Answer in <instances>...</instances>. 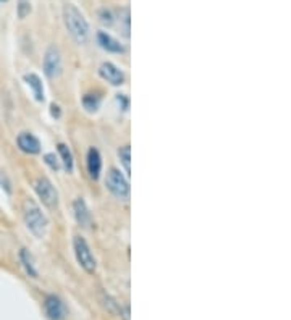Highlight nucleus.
<instances>
[{
    "label": "nucleus",
    "mask_w": 291,
    "mask_h": 320,
    "mask_svg": "<svg viewBox=\"0 0 291 320\" xmlns=\"http://www.w3.org/2000/svg\"><path fill=\"white\" fill-rule=\"evenodd\" d=\"M63 21L71 38L79 44H84L89 39V25H87L83 13L75 5H65L63 9Z\"/></svg>",
    "instance_id": "f257e3e1"
},
{
    "label": "nucleus",
    "mask_w": 291,
    "mask_h": 320,
    "mask_svg": "<svg viewBox=\"0 0 291 320\" xmlns=\"http://www.w3.org/2000/svg\"><path fill=\"white\" fill-rule=\"evenodd\" d=\"M23 218H25V223H26L28 230L31 231L36 238H42L44 235H46L49 220H47V217L42 214L41 207L33 199H26L25 201V204H23Z\"/></svg>",
    "instance_id": "f03ea898"
},
{
    "label": "nucleus",
    "mask_w": 291,
    "mask_h": 320,
    "mask_svg": "<svg viewBox=\"0 0 291 320\" xmlns=\"http://www.w3.org/2000/svg\"><path fill=\"white\" fill-rule=\"evenodd\" d=\"M105 185H107V189L115 196V198L123 199V201L129 199V183H128L126 177L120 170H116V169L108 170Z\"/></svg>",
    "instance_id": "7ed1b4c3"
},
{
    "label": "nucleus",
    "mask_w": 291,
    "mask_h": 320,
    "mask_svg": "<svg viewBox=\"0 0 291 320\" xmlns=\"http://www.w3.org/2000/svg\"><path fill=\"white\" fill-rule=\"evenodd\" d=\"M73 246H75V254H76V259L79 262V265H81L87 273L96 272L97 262H96V257H94V254H92L91 247H89V244H87L86 239L83 236H75Z\"/></svg>",
    "instance_id": "20e7f679"
},
{
    "label": "nucleus",
    "mask_w": 291,
    "mask_h": 320,
    "mask_svg": "<svg viewBox=\"0 0 291 320\" xmlns=\"http://www.w3.org/2000/svg\"><path fill=\"white\" fill-rule=\"evenodd\" d=\"M62 57L57 47H49L46 55H44V73L50 79H55L62 75Z\"/></svg>",
    "instance_id": "39448f33"
},
{
    "label": "nucleus",
    "mask_w": 291,
    "mask_h": 320,
    "mask_svg": "<svg viewBox=\"0 0 291 320\" xmlns=\"http://www.w3.org/2000/svg\"><path fill=\"white\" fill-rule=\"evenodd\" d=\"M34 189H36V193H38L39 199L46 204L47 207H50V209L57 207L58 193H57V189L54 188V185L50 183L47 178H39L34 183Z\"/></svg>",
    "instance_id": "423d86ee"
},
{
    "label": "nucleus",
    "mask_w": 291,
    "mask_h": 320,
    "mask_svg": "<svg viewBox=\"0 0 291 320\" xmlns=\"http://www.w3.org/2000/svg\"><path fill=\"white\" fill-rule=\"evenodd\" d=\"M44 309H46V314L50 320H65V317L68 315L65 302L60 299V297H57L54 294L46 297V301H44Z\"/></svg>",
    "instance_id": "0eeeda50"
},
{
    "label": "nucleus",
    "mask_w": 291,
    "mask_h": 320,
    "mask_svg": "<svg viewBox=\"0 0 291 320\" xmlns=\"http://www.w3.org/2000/svg\"><path fill=\"white\" fill-rule=\"evenodd\" d=\"M99 75L102 76V79H105L107 83H110L113 86H120L125 83V73H123L116 65H113L112 62H105L100 65L99 68Z\"/></svg>",
    "instance_id": "6e6552de"
},
{
    "label": "nucleus",
    "mask_w": 291,
    "mask_h": 320,
    "mask_svg": "<svg viewBox=\"0 0 291 320\" xmlns=\"http://www.w3.org/2000/svg\"><path fill=\"white\" fill-rule=\"evenodd\" d=\"M96 38H97L99 46L104 50H107V52H110V54H123V52H125V47L121 46L120 41H116L113 36H110L108 33L99 31Z\"/></svg>",
    "instance_id": "1a4fd4ad"
},
{
    "label": "nucleus",
    "mask_w": 291,
    "mask_h": 320,
    "mask_svg": "<svg viewBox=\"0 0 291 320\" xmlns=\"http://www.w3.org/2000/svg\"><path fill=\"white\" fill-rule=\"evenodd\" d=\"M17 144L26 154H39L41 152V142L38 137L31 133H21L17 137Z\"/></svg>",
    "instance_id": "9d476101"
},
{
    "label": "nucleus",
    "mask_w": 291,
    "mask_h": 320,
    "mask_svg": "<svg viewBox=\"0 0 291 320\" xmlns=\"http://www.w3.org/2000/svg\"><path fill=\"white\" fill-rule=\"evenodd\" d=\"M73 212H75L76 222H78L79 225H81L83 228L91 227L92 217H91L89 209H87V206H86V202H84L81 198H78L75 202H73Z\"/></svg>",
    "instance_id": "9b49d317"
},
{
    "label": "nucleus",
    "mask_w": 291,
    "mask_h": 320,
    "mask_svg": "<svg viewBox=\"0 0 291 320\" xmlns=\"http://www.w3.org/2000/svg\"><path fill=\"white\" fill-rule=\"evenodd\" d=\"M87 172H89L91 178L97 180L100 177V170H102V157L99 154L97 149L91 147L87 150Z\"/></svg>",
    "instance_id": "f8f14e48"
},
{
    "label": "nucleus",
    "mask_w": 291,
    "mask_h": 320,
    "mask_svg": "<svg viewBox=\"0 0 291 320\" xmlns=\"http://www.w3.org/2000/svg\"><path fill=\"white\" fill-rule=\"evenodd\" d=\"M20 260H21V264H23L26 273L29 276H33V278H38V268H36L34 257L31 256V252H29L28 249H21L20 251Z\"/></svg>",
    "instance_id": "ddd939ff"
},
{
    "label": "nucleus",
    "mask_w": 291,
    "mask_h": 320,
    "mask_svg": "<svg viewBox=\"0 0 291 320\" xmlns=\"http://www.w3.org/2000/svg\"><path fill=\"white\" fill-rule=\"evenodd\" d=\"M25 81L33 89L36 99H38V100H44V87H42V83H41L39 76L34 75V73H29V75H25Z\"/></svg>",
    "instance_id": "4468645a"
},
{
    "label": "nucleus",
    "mask_w": 291,
    "mask_h": 320,
    "mask_svg": "<svg viewBox=\"0 0 291 320\" xmlns=\"http://www.w3.org/2000/svg\"><path fill=\"white\" fill-rule=\"evenodd\" d=\"M58 154H60V157H62L65 170L71 173L73 172V165H75V164H73V155H71L70 149L65 144H58Z\"/></svg>",
    "instance_id": "2eb2a0df"
},
{
    "label": "nucleus",
    "mask_w": 291,
    "mask_h": 320,
    "mask_svg": "<svg viewBox=\"0 0 291 320\" xmlns=\"http://www.w3.org/2000/svg\"><path fill=\"white\" fill-rule=\"evenodd\" d=\"M83 105H84L86 110L96 112L100 105V96L99 94H86V96L83 97Z\"/></svg>",
    "instance_id": "dca6fc26"
},
{
    "label": "nucleus",
    "mask_w": 291,
    "mask_h": 320,
    "mask_svg": "<svg viewBox=\"0 0 291 320\" xmlns=\"http://www.w3.org/2000/svg\"><path fill=\"white\" fill-rule=\"evenodd\" d=\"M118 157L121 160V165L125 167L126 175H129V172H131V149H129V145H123V147L118 150Z\"/></svg>",
    "instance_id": "f3484780"
},
{
    "label": "nucleus",
    "mask_w": 291,
    "mask_h": 320,
    "mask_svg": "<svg viewBox=\"0 0 291 320\" xmlns=\"http://www.w3.org/2000/svg\"><path fill=\"white\" fill-rule=\"evenodd\" d=\"M17 13L20 20H25L29 13H31V0H18Z\"/></svg>",
    "instance_id": "a211bd4d"
},
{
    "label": "nucleus",
    "mask_w": 291,
    "mask_h": 320,
    "mask_svg": "<svg viewBox=\"0 0 291 320\" xmlns=\"http://www.w3.org/2000/svg\"><path fill=\"white\" fill-rule=\"evenodd\" d=\"M104 305H105V307H107L108 310H110V312H113V314H120V315H121L120 305H118V302H116L112 296L104 294Z\"/></svg>",
    "instance_id": "6ab92c4d"
},
{
    "label": "nucleus",
    "mask_w": 291,
    "mask_h": 320,
    "mask_svg": "<svg viewBox=\"0 0 291 320\" xmlns=\"http://www.w3.org/2000/svg\"><path fill=\"white\" fill-rule=\"evenodd\" d=\"M99 18H100V21H102V23H104L105 26H112V25L115 23L113 13H112V10H108V9H102V10L99 12Z\"/></svg>",
    "instance_id": "aec40b11"
},
{
    "label": "nucleus",
    "mask_w": 291,
    "mask_h": 320,
    "mask_svg": "<svg viewBox=\"0 0 291 320\" xmlns=\"http://www.w3.org/2000/svg\"><path fill=\"white\" fill-rule=\"evenodd\" d=\"M44 160H46V164H47L52 170H55V172L60 170V160H58V157H57L55 154H52V152H50V154L44 155Z\"/></svg>",
    "instance_id": "412c9836"
},
{
    "label": "nucleus",
    "mask_w": 291,
    "mask_h": 320,
    "mask_svg": "<svg viewBox=\"0 0 291 320\" xmlns=\"http://www.w3.org/2000/svg\"><path fill=\"white\" fill-rule=\"evenodd\" d=\"M121 13L123 17H120V21H123V33H125V36H129V10L123 9Z\"/></svg>",
    "instance_id": "4be33fe9"
},
{
    "label": "nucleus",
    "mask_w": 291,
    "mask_h": 320,
    "mask_svg": "<svg viewBox=\"0 0 291 320\" xmlns=\"http://www.w3.org/2000/svg\"><path fill=\"white\" fill-rule=\"evenodd\" d=\"M50 112H52V116L58 118V116H60V107L55 105V104H52V105H50Z\"/></svg>",
    "instance_id": "5701e85b"
}]
</instances>
